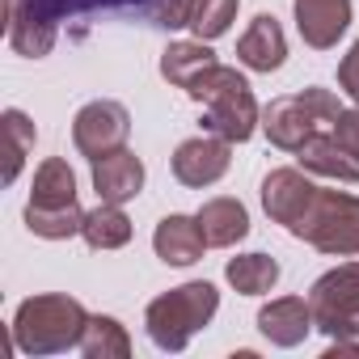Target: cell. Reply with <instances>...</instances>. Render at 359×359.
Instances as JSON below:
<instances>
[{"mask_svg": "<svg viewBox=\"0 0 359 359\" xmlns=\"http://www.w3.org/2000/svg\"><path fill=\"white\" fill-rule=\"evenodd\" d=\"M102 9H135L152 26H187L191 0H5V30L9 47L18 55L43 60L51 55L60 26L81 13H102Z\"/></svg>", "mask_w": 359, "mask_h": 359, "instance_id": "1", "label": "cell"}, {"mask_svg": "<svg viewBox=\"0 0 359 359\" xmlns=\"http://www.w3.org/2000/svg\"><path fill=\"white\" fill-rule=\"evenodd\" d=\"M187 97H195L203 106V127L229 144H245L262 114H258V102H254V89L250 81L237 72V68H224V64H212L208 72L195 76V85L187 89Z\"/></svg>", "mask_w": 359, "mask_h": 359, "instance_id": "2", "label": "cell"}, {"mask_svg": "<svg viewBox=\"0 0 359 359\" xmlns=\"http://www.w3.org/2000/svg\"><path fill=\"white\" fill-rule=\"evenodd\" d=\"M89 325V313L76 296H30L13 313V351L22 355H60L81 346V334Z\"/></svg>", "mask_w": 359, "mask_h": 359, "instance_id": "3", "label": "cell"}, {"mask_svg": "<svg viewBox=\"0 0 359 359\" xmlns=\"http://www.w3.org/2000/svg\"><path fill=\"white\" fill-rule=\"evenodd\" d=\"M216 309H220L216 283L195 279V283H182V287L156 296L144 313V325L161 351H187V342L216 317Z\"/></svg>", "mask_w": 359, "mask_h": 359, "instance_id": "4", "label": "cell"}, {"mask_svg": "<svg viewBox=\"0 0 359 359\" xmlns=\"http://www.w3.org/2000/svg\"><path fill=\"white\" fill-rule=\"evenodd\" d=\"M292 237L309 241V245L321 250V254L355 258V254H359V195L321 191V187H317V195H313L309 212L296 220Z\"/></svg>", "mask_w": 359, "mask_h": 359, "instance_id": "5", "label": "cell"}, {"mask_svg": "<svg viewBox=\"0 0 359 359\" xmlns=\"http://www.w3.org/2000/svg\"><path fill=\"white\" fill-rule=\"evenodd\" d=\"M338 114H342V106L330 89H304V93H292V97H275L262 110V131L275 148L296 152L317 131V123H334Z\"/></svg>", "mask_w": 359, "mask_h": 359, "instance_id": "6", "label": "cell"}, {"mask_svg": "<svg viewBox=\"0 0 359 359\" xmlns=\"http://www.w3.org/2000/svg\"><path fill=\"white\" fill-rule=\"evenodd\" d=\"M313 321L321 334L330 338H359V262H342L334 271H325L313 292Z\"/></svg>", "mask_w": 359, "mask_h": 359, "instance_id": "7", "label": "cell"}, {"mask_svg": "<svg viewBox=\"0 0 359 359\" xmlns=\"http://www.w3.org/2000/svg\"><path fill=\"white\" fill-rule=\"evenodd\" d=\"M127 135H131V114H127L123 102H106L102 97V102L81 106L76 118H72V144L89 161H97L106 152H118L127 144Z\"/></svg>", "mask_w": 359, "mask_h": 359, "instance_id": "8", "label": "cell"}, {"mask_svg": "<svg viewBox=\"0 0 359 359\" xmlns=\"http://www.w3.org/2000/svg\"><path fill=\"white\" fill-rule=\"evenodd\" d=\"M233 165V144L220 135H195L173 148V177L191 191H203L229 173Z\"/></svg>", "mask_w": 359, "mask_h": 359, "instance_id": "9", "label": "cell"}, {"mask_svg": "<svg viewBox=\"0 0 359 359\" xmlns=\"http://www.w3.org/2000/svg\"><path fill=\"white\" fill-rule=\"evenodd\" d=\"M292 13H296V30L313 51H330L338 47V39L351 30V0H292Z\"/></svg>", "mask_w": 359, "mask_h": 359, "instance_id": "10", "label": "cell"}, {"mask_svg": "<svg viewBox=\"0 0 359 359\" xmlns=\"http://www.w3.org/2000/svg\"><path fill=\"white\" fill-rule=\"evenodd\" d=\"M313 195H317V187L309 182L300 169H271V173L262 177V208H266V216H271L275 224H283L287 233H292L296 220L309 212Z\"/></svg>", "mask_w": 359, "mask_h": 359, "instance_id": "11", "label": "cell"}, {"mask_svg": "<svg viewBox=\"0 0 359 359\" xmlns=\"http://www.w3.org/2000/svg\"><path fill=\"white\" fill-rule=\"evenodd\" d=\"M93 191L102 203H131L140 191H144V161L127 148L118 152H106L93 161Z\"/></svg>", "mask_w": 359, "mask_h": 359, "instance_id": "12", "label": "cell"}, {"mask_svg": "<svg viewBox=\"0 0 359 359\" xmlns=\"http://www.w3.org/2000/svg\"><path fill=\"white\" fill-rule=\"evenodd\" d=\"M258 330H262V338L275 342V346H300V342L317 330L313 304L300 300V296H279V300H271V304L258 309Z\"/></svg>", "mask_w": 359, "mask_h": 359, "instance_id": "13", "label": "cell"}, {"mask_svg": "<svg viewBox=\"0 0 359 359\" xmlns=\"http://www.w3.org/2000/svg\"><path fill=\"white\" fill-rule=\"evenodd\" d=\"M152 250L165 266H195L208 250V237L199 229V216H165L152 233Z\"/></svg>", "mask_w": 359, "mask_h": 359, "instance_id": "14", "label": "cell"}, {"mask_svg": "<svg viewBox=\"0 0 359 359\" xmlns=\"http://www.w3.org/2000/svg\"><path fill=\"white\" fill-rule=\"evenodd\" d=\"M296 161H300V169H309V173H321V177H334V182L359 187V156H355L334 131H330V135L313 131V135L296 148Z\"/></svg>", "mask_w": 359, "mask_h": 359, "instance_id": "15", "label": "cell"}, {"mask_svg": "<svg viewBox=\"0 0 359 359\" xmlns=\"http://www.w3.org/2000/svg\"><path fill=\"white\" fill-rule=\"evenodd\" d=\"M237 60H241L250 72H279L283 60H287L283 26H279L271 13H258V18L250 22V30L237 39Z\"/></svg>", "mask_w": 359, "mask_h": 359, "instance_id": "16", "label": "cell"}, {"mask_svg": "<svg viewBox=\"0 0 359 359\" xmlns=\"http://www.w3.org/2000/svg\"><path fill=\"white\" fill-rule=\"evenodd\" d=\"M199 229H203L208 245L229 250V245L250 237V212H245L241 199H208L199 208Z\"/></svg>", "mask_w": 359, "mask_h": 359, "instance_id": "17", "label": "cell"}, {"mask_svg": "<svg viewBox=\"0 0 359 359\" xmlns=\"http://www.w3.org/2000/svg\"><path fill=\"white\" fill-rule=\"evenodd\" d=\"M26 208H39V212H60V208H76V173L68 169L64 156H51L39 165L34 173V191H30V203Z\"/></svg>", "mask_w": 359, "mask_h": 359, "instance_id": "18", "label": "cell"}, {"mask_svg": "<svg viewBox=\"0 0 359 359\" xmlns=\"http://www.w3.org/2000/svg\"><path fill=\"white\" fill-rule=\"evenodd\" d=\"M212 64H220V60H216V51L203 39H195V43H169L165 55H161V76L169 85H177V89H191L195 76L208 72Z\"/></svg>", "mask_w": 359, "mask_h": 359, "instance_id": "19", "label": "cell"}, {"mask_svg": "<svg viewBox=\"0 0 359 359\" xmlns=\"http://www.w3.org/2000/svg\"><path fill=\"white\" fill-rule=\"evenodd\" d=\"M81 237L89 250H123L131 241V220L118 203H97L93 212H85Z\"/></svg>", "mask_w": 359, "mask_h": 359, "instance_id": "20", "label": "cell"}, {"mask_svg": "<svg viewBox=\"0 0 359 359\" xmlns=\"http://www.w3.org/2000/svg\"><path fill=\"white\" fill-rule=\"evenodd\" d=\"M224 279L241 296H262V292H271L279 283V262L271 254H241V258H229Z\"/></svg>", "mask_w": 359, "mask_h": 359, "instance_id": "21", "label": "cell"}, {"mask_svg": "<svg viewBox=\"0 0 359 359\" xmlns=\"http://www.w3.org/2000/svg\"><path fill=\"white\" fill-rule=\"evenodd\" d=\"M81 351L89 359H127L131 355V334H127L123 321L97 313V317H89V325L81 334Z\"/></svg>", "mask_w": 359, "mask_h": 359, "instance_id": "22", "label": "cell"}, {"mask_svg": "<svg viewBox=\"0 0 359 359\" xmlns=\"http://www.w3.org/2000/svg\"><path fill=\"white\" fill-rule=\"evenodd\" d=\"M237 9H241V0H191L187 26L195 30V39L212 43V39L229 34V26L237 22Z\"/></svg>", "mask_w": 359, "mask_h": 359, "instance_id": "23", "label": "cell"}, {"mask_svg": "<svg viewBox=\"0 0 359 359\" xmlns=\"http://www.w3.org/2000/svg\"><path fill=\"white\" fill-rule=\"evenodd\" d=\"M81 224H85L81 203H76V208H60V212H39V208H26V229H30L34 237H47V241H68V237H81Z\"/></svg>", "mask_w": 359, "mask_h": 359, "instance_id": "24", "label": "cell"}, {"mask_svg": "<svg viewBox=\"0 0 359 359\" xmlns=\"http://www.w3.org/2000/svg\"><path fill=\"white\" fill-rule=\"evenodd\" d=\"M5 140H9V165H5V182H18V173L34 148V123L22 110H5Z\"/></svg>", "mask_w": 359, "mask_h": 359, "instance_id": "25", "label": "cell"}, {"mask_svg": "<svg viewBox=\"0 0 359 359\" xmlns=\"http://www.w3.org/2000/svg\"><path fill=\"white\" fill-rule=\"evenodd\" d=\"M338 89L359 106V43H351V51H346L342 64H338Z\"/></svg>", "mask_w": 359, "mask_h": 359, "instance_id": "26", "label": "cell"}, {"mask_svg": "<svg viewBox=\"0 0 359 359\" xmlns=\"http://www.w3.org/2000/svg\"><path fill=\"white\" fill-rule=\"evenodd\" d=\"M334 135L359 156V106H355V110H342V114L334 118Z\"/></svg>", "mask_w": 359, "mask_h": 359, "instance_id": "27", "label": "cell"}]
</instances>
